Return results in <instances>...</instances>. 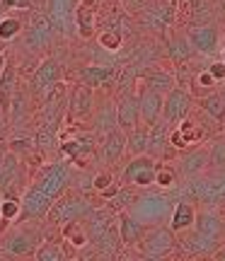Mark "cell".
Segmentation results:
<instances>
[{"instance_id":"cell-21","label":"cell","mask_w":225,"mask_h":261,"mask_svg":"<svg viewBox=\"0 0 225 261\" xmlns=\"http://www.w3.org/2000/svg\"><path fill=\"white\" fill-rule=\"evenodd\" d=\"M17 85V68L15 63H5V68L0 70V112L8 119L10 116V107H12V97H15V87Z\"/></svg>"},{"instance_id":"cell-11","label":"cell","mask_w":225,"mask_h":261,"mask_svg":"<svg viewBox=\"0 0 225 261\" xmlns=\"http://www.w3.org/2000/svg\"><path fill=\"white\" fill-rule=\"evenodd\" d=\"M191 107H194V97H191V92L182 90V87H174V90H169V92L165 94L162 116H165V119H167V121L174 126V123L189 119Z\"/></svg>"},{"instance_id":"cell-18","label":"cell","mask_w":225,"mask_h":261,"mask_svg":"<svg viewBox=\"0 0 225 261\" xmlns=\"http://www.w3.org/2000/svg\"><path fill=\"white\" fill-rule=\"evenodd\" d=\"M116 119H119V128L131 130L141 123V102H138V92H123L119 104H116Z\"/></svg>"},{"instance_id":"cell-29","label":"cell","mask_w":225,"mask_h":261,"mask_svg":"<svg viewBox=\"0 0 225 261\" xmlns=\"http://www.w3.org/2000/svg\"><path fill=\"white\" fill-rule=\"evenodd\" d=\"M119 126V119H116V107H114L112 102H107L99 109V112L94 114V128H97V133H109L112 128H116Z\"/></svg>"},{"instance_id":"cell-20","label":"cell","mask_w":225,"mask_h":261,"mask_svg":"<svg viewBox=\"0 0 225 261\" xmlns=\"http://www.w3.org/2000/svg\"><path fill=\"white\" fill-rule=\"evenodd\" d=\"M114 77H116V68H112V65H83V68H78V80L94 87V90L112 85Z\"/></svg>"},{"instance_id":"cell-32","label":"cell","mask_w":225,"mask_h":261,"mask_svg":"<svg viewBox=\"0 0 225 261\" xmlns=\"http://www.w3.org/2000/svg\"><path fill=\"white\" fill-rule=\"evenodd\" d=\"M34 259L37 261H63L66 259V252L56 242H41L37 247V252H34Z\"/></svg>"},{"instance_id":"cell-28","label":"cell","mask_w":225,"mask_h":261,"mask_svg":"<svg viewBox=\"0 0 225 261\" xmlns=\"http://www.w3.org/2000/svg\"><path fill=\"white\" fill-rule=\"evenodd\" d=\"M201 107H204V112H206L216 123H225V99H223V94L220 92L204 94Z\"/></svg>"},{"instance_id":"cell-9","label":"cell","mask_w":225,"mask_h":261,"mask_svg":"<svg viewBox=\"0 0 225 261\" xmlns=\"http://www.w3.org/2000/svg\"><path fill=\"white\" fill-rule=\"evenodd\" d=\"M187 37L198 56H216L220 51V34H218L216 24H211V22L191 24L187 29Z\"/></svg>"},{"instance_id":"cell-39","label":"cell","mask_w":225,"mask_h":261,"mask_svg":"<svg viewBox=\"0 0 225 261\" xmlns=\"http://www.w3.org/2000/svg\"><path fill=\"white\" fill-rule=\"evenodd\" d=\"M114 184H116V181L112 179V174H109V172H99V174L92 179V189H94V191H99V194H102V191H107V189H112Z\"/></svg>"},{"instance_id":"cell-33","label":"cell","mask_w":225,"mask_h":261,"mask_svg":"<svg viewBox=\"0 0 225 261\" xmlns=\"http://www.w3.org/2000/svg\"><path fill=\"white\" fill-rule=\"evenodd\" d=\"M133 201H136V196L129 191V187H121L116 194L112 196V198H109V203L107 205L112 208L114 213H121V211H129V208H131Z\"/></svg>"},{"instance_id":"cell-8","label":"cell","mask_w":225,"mask_h":261,"mask_svg":"<svg viewBox=\"0 0 225 261\" xmlns=\"http://www.w3.org/2000/svg\"><path fill=\"white\" fill-rule=\"evenodd\" d=\"M61 63L56 58H44L41 63L34 68L32 73V80H29V90L32 94H37L41 99H46V94L61 83Z\"/></svg>"},{"instance_id":"cell-3","label":"cell","mask_w":225,"mask_h":261,"mask_svg":"<svg viewBox=\"0 0 225 261\" xmlns=\"http://www.w3.org/2000/svg\"><path fill=\"white\" fill-rule=\"evenodd\" d=\"M90 211H92V205L87 203L85 196H80L78 191H63L54 201V205L48 208L46 220L51 225H63V223H70V220H85Z\"/></svg>"},{"instance_id":"cell-7","label":"cell","mask_w":225,"mask_h":261,"mask_svg":"<svg viewBox=\"0 0 225 261\" xmlns=\"http://www.w3.org/2000/svg\"><path fill=\"white\" fill-rule=\"evenodd\" d=\"M160 162L158 158L153 155H136L131 158V162L123 167L121 172V184H129V187H138V189H148L155 184V174H158Z\"/></svg>"},{"instance_id":"cell-43","label":"cell","mask_w":225,"mask_h":261,"mask_svg":"<svg viewBox=\"0 0 225 261\" xmlns=\"http://www.w3.org/2000/svg\"><path fill=\"white\" fill-rule=\"evenodd\" d=\"M5 63H8V58H5V54H3V51H0V70H3V68H5Z\"/></svg>"},{"instance_id":"cell-36","label":"cell","mask_w":225,"mask_h":261,"mask_svg":"<svg viewBox=\"0 0 225 261\" xmlns=\"http://www.w3.org/2000/svg\"><path fill=\"white\" fill-rule=\"evenodd\" d=\"M204 10V0H179L177 15L182 19H198Z\"/></svg>"},{"instance_id":"cell-27","label":"cell","mask_w":225,"mask_h":261,"mask_svg":"<svg viewBox=\"0 0 225 261\" xmlns=\"http://www.w3.org/2000/svg\"><path fill=\"white\" fill-rule=\"evenodd\" d=\"M143 85H148L150 90H155L160 94H167L169 90L177 87V77L167 70H148L143 75Z\"/></svg>"},{"instance_id":"cell-38","label":"cell","mask_w":225,"mask_h":261,"mask_svg":"<svg viewBox=\"0 0 225 261\" xmlns=\"http://www.w3.org/2000/svg\"><path fill=\"white\" fill-rule=\"evenodd\" d=\"M218 85V80L211 75V70H201V73H196V77H194V87H204L206 90V94L208 92H213V87Z\"/></svg>"},{"instance_id":"cell-17","label":"cell","mask_w":225,"mask_h":261,"mask_svg":"<svg viewBox=\"0 0 225 261\" xmlns=\"http://www.w3.org/2000/svg\"><path fill=\"white\" fill-rule=\"evenodd\" d=\"M201 140H204V130L189 119L174 123L169 130V145L174 150H189L191 145H198Z\"/></svg>"},{"instance_id":"cell-5","label":"cell","mask_w":225,"mask_h":261,"mask_svg":"<svg viewBox=\"0 0 225 261\" xmlns=\"http://www.w3.org/2000/svg\"><path fill=\"white\" fill-rule=\"evenodd\" d=\"M172 208H174V203L169 201L167 196L148 194V196H143V198L136 196V201H133V205L129 211H131L138 220H143L148 227H153V225H162L165 220H169Z\"/></svg>"},{"instance_id":"cell-23","label":"cell","mask_w":225,"mask_h":261,"mask_svg":"<svg viewBox=\"0 0 225 261\" xmlns=\"http://www.w3.org/2000/svg\"><path fill=\"white\" fill-rule=\"evenodd\" d=\"M196 205L191 201H177L174 208H172V215H169V227L174 232H184V230H191L194 227V220H196Z\"/></svg>"},{"instance_id":"cell-2","label":"cell","mask_w":225,"mask_h":261,"mask_svg":"<svg viewBox=\"0 0 225 261\" xmlns=\"http://www.w3.org/2000/svg\"><path fill=\"white\" fill-rule=\"evenodd\" d=\"M187 194L191 196L194 201L206 203V205H211V208L225 205V167L216 169L213 174H201V177L191 179Z\"/></svg>"},{"instance_id":"cell-41","label":"cell","mask_w":225,"mask_h":261,"mask_svg":"<svg viewBox=\"0 0 225 261\" xmlns=\"http://www.w3.org/2000/svg\"><path fill=\"white\" fill-rule=\"evenodd\" d=\"M208 70H211V75L218 80V85L225 83V61H213V63L208 65Z\"/></svg>"},{"instance_id":"cell-34","label":"cell","mask_w":225,"mask_h":261,"mask_svg":"<svg viewBox=\"0 0 225 261\" xmlns=\"http://www.w3.org/2000/svg\"><path fill=\"white\" fill-rule=\"evenodd\" d=\"M208 160H211V169H223L225 167V136L211 140Z\"/></svg>"},{"instance_id":"cell-24","label":"cell","mask_w":225,"mask_h":261,"mask_svg":"<svg viewBox=\"0 0 225 261\" xmlns=\"http://www.w3.org/2000/svg\"><path fill=\"white\" fill-rule=\"evenodd\" d=\"M150 145V126L138 123L136 128L126 130V152L136 158V155H145Z\"/></svg>"},{"instance_id":"cell-4","label":"cell","mask_w":225,"mask_h":261,"mask_svg":"<svg viewBox=\"0 0 225 261\" xmlns=\"http://www.w3.org/2000/svg\"><path fill=\"white\" fill-rule=\"evenodd\" d=\"M41 244V234L37 227H12L0 234V254L5 256H34Z\"/></svg>"},{"instance_id":"cell-31","label":"cell","mask_w":225,"mask_h":261,"mask_svg":"<svg viewBox=\"0 0 225 261\" xmlns=\"http://www.w3.org/2000/svg\"><path fill=\"white\" fill-rule=\"evenodd\" d=\"M22 32H24V24H22L19 17H15V15L0 17V41H12V39H17Z\"/></svg>"},{"instance_id":"cell-19","label":"cell","mask_w":225,"mask_h":261,"mask_svg":"<svg viewBox=\"0 0 225 261\" xmlns=\"http://www.w3.org/2000/svg\"><path fill=\"white\" fill-rule=\"evenodd\" d=\"M194 232L204 234V237H213V240H223L225 237V220L216 211H201L196 213V220H194Z\"/></svg>"},{"instance_id":"cell-16","label":"cell","mask_w":225,"mask_h":261,"mask_svg":"<svg viewBox=\"0 0 225 261\" xmlns=\"http://www.w3.org/2000/svg\"><path fill=\"white\" fill-rule=\"evenodd\" d=\"M116 223H119V234H121L123 247H138L143 234L148 232V225L143 223V220H138L131 211L116 213Z\"/></svg>"},{"instance_id":"cell-13","label":"cell","mask_w":225,"mask_h":261,"mask_svg":"<svg viewBox=\"0 0 225 261\" xmlns=\"http://www.w3.org/2000/svg\"><path fill=\"white\" fill-rule=\"evenodd\" d=\"M208 167H211V160H208L206 148H191L177 160V174H182L184 179L201 177V174H206Z\"/></svg>"},{"instance_id":"cell-35","label":"cell","mask_w":225,"mask_h":261,"mask_svg":"<svg viewBox=\"0 0 225 261\" xmlns=\"http://www.w3.org/2000/svg\"><path fill=\"white\" fill-rule=\"evenodd\" d=\"M121 44H123V32L121 29H104L102 34H99V46L102 48H107V51H119L121 48Z\"/></svg>"},{"instance_id":"cell-45","label":"cell","mask_w":225,"mask_h":261,"mask_svg":"<svg viewBox=\"0 0 225 261\" xmlns=\"http://www.w3.org/2000/svg\"><path fill=\"white\" fill-rule=\"evenodd\" d=\"M220 61H225V46L220 48Z\"/></svg>"},{"instance_id":"cell-26","label":"cell","mask_w":225,"mask_h":261,"mask_svg":"<svg viewBox=\"0 0 225 261\" xmlns=\"http://www.w3.org/2000/svg\"><path fill=\"white\" fill-rule=\"evenodd\" d=\"M94 17H97V10H94V0H83L78 10H75V22H78V34L83 39H90L94 34Z\"/></svg>"},{"instance_id":"cell-22","label":"cell","mask_w":225,"mask_h":261,"mask_svg":"<svg viewBox=\"0 0 225 261\" xmlns=\"http://www.w3.org/2000/svg\"><path fill=\"white\" fill-rule=\"evenodd\" d=\"M169 130H172V123L162 116L150 126V145H148V155L153 158H165L167 155V145H169Z\"/></svg>"},{"instance_id":"cell-12","label":"cell","mask_w":225,"mask_h":261,"mask_svg":"<svg viewBox=\"0 0 225 261\" xmlns=\"http://www.w3.org/2000/svg\"><path fill=\"white\" fill-rule=\"evenodd\" d=\"M22 34H24V46L27 48H32V51L46 48L51 44V39H54V19L37 12Z\"/></svg>"},{"instance_id":"cell-6","label":"cell","mask_w":225,"mask_h":261,"mask_svg":"<svg viewBox=\"0 0 225 261\" xmlns=\"http://www.w3.org/2000/svg\"><path fill=\"white\" fill-rule=\"evenodd\" d=\"M172 227H162V225H153V230L143 234V240L138 242L143 256L148 259H165L172 252H177V237H174Z\"/></svg>"},{"instance_id":"cell-37","label":"cell","mask_w":225,"mask_h":261,"mask_svg":"<svg viewBox=\"0 0 225 261\" xmlns=\"http://www.w3.org/2000/svg\"><path fill=\"white\" fill-rule=\"evenodd\" d=\"M155 184L162 189H172L177 184V169L167 167V165H160L158 167V174H155Z\"/></svg>"},{"instance_id":"cell-46","label":"cell","mask_w":225,"mask_h":261,"mask_svg":"<svg viewBox=\"0 0 225 261\" xmlns=\"http://www.w3.org/2000/svg\"><path fill=\"white\" fill-rule=\"evenodd\" d=\"M220 94H223V99H225V92H220Z\"/></svg>"},{"instance_id":"cell-25","label":"cell","mask_w":225,"mask_h":261,"mask_svg":"<svg viewBox=\"0 0 225 261\" xmlns=\"http://www.w3.org/2000/svg\"><path fill=\"white\" fill-rule=\"evenodd\" d=\"M61 234H63V242H68L73 249H85L87 244L92 242V240H90V232H87V225L80 223V220L63 223L61 225Z\"/></svg>"},{"instance_id":"cell-44","label":"cell","mask_w":225,"mask_h":261,"mask_svg":"<svg viewBox=\"0 0 225 261\" xmlns=\"http://www.w3.org/2000/svg\"><path fill=\"white\" fill-rule=\"evenodd\" d=\"M3 162H5V155L0 152V169H3Z\"/></svg>"},{"instance_id":"cell-15","label":"cell","mask_w":225,"mask_h":261,"mask_svg":"<svg viewBox=\"0 0 225 261\" xmlns=\"http://www.w3.org/2000/svg\"><path fill=\"white\" fill-rule=\"evenodd\" d=\"M123 152H126V130L116 126V128H112L109 133L102 136L99 158H102L104 165H116L123 158Z\"/></svg>"},{"instance_id":"cell-40","label":"cell","mask_w":225,"mask_h":261,"mask_svg":"<svg viewBox=\"0 0 225 261\" xmlns=\"http://www.w3.org/2000/svg\"><path fill=\"white\" fill-rule=\"evenodd\" d=\"M32 8V0H0V12L8 10H27Z\"/></svg>"},{"instance_id":"cell-1","label":"cell","mask_w":225,"mask_h":261,"mask_svg":"<svg viewBox=\"0 0 225 261\" xmlns=\"http://www.w3.org/2000/svg\"><path fill=\"white\" fill-rule=\"evenodd\" d=\"M70 177H73V172H70V160H56V162H51L46 167H41L34 181H32V187L39 189L41 194H46L51 201H56L58 196L68 191V184H70Z\"/></svg>"},{"instance_id":"cell-42","label":"cell","mask_w":225,"mask_h":261,"mask_svg":"<svg viewBox=\"0 0 225 261\" xmlns=\"http://www.w3.org/2000/svg\"><path fill=\"white\" fill-rule=\"evenodd\" d=\"M213 259H220V261H225V247H220L216 254H213Z\"/></svg>"},{"instance_id":"cell-30","label":"cell","mask_w":225,"mask_h":261,"mask_svg":"<svg viewBox=\"0 0 225 261\" xmlns=\"http://www.w3.org/2000/svg\"><path fill=\"white\" fill-rule=\"evenodd\" d=\"M194 46H191V41H189V37L184 34V37H177L169 41V58L172 61H177V63H189L191 58H194Z\"/></svg>"},{"instance_id":"cell-10","label":"cell","mask_w":225,"mask_h":261,"mask_svg":"<svg viewBox=\"0 0 225 261\" xmlns=\"http://www.w3.org/2000/svg\"><path fill=\"white\" fill-rule=\"evenodd\" d=\"M94 114V87L85 83L73 85L70 97H68V119L83 121Z\"/></svg>"},{"instance_id":"cell-14","label":"cell","mask_w":225,"mask_h":261,"mask_svg":"<svg viewBox=\"0 0 225 261\" xmlns=\"http://www.w3.org/2000/svg\"><path fill=\"white\" fill-rule=\"evenodd\" d=\"M138 102H141V123L153 126L158 119H162L165 94L150 90L148 85H141V90H138Z\"/></svg>"}]
</instances>
